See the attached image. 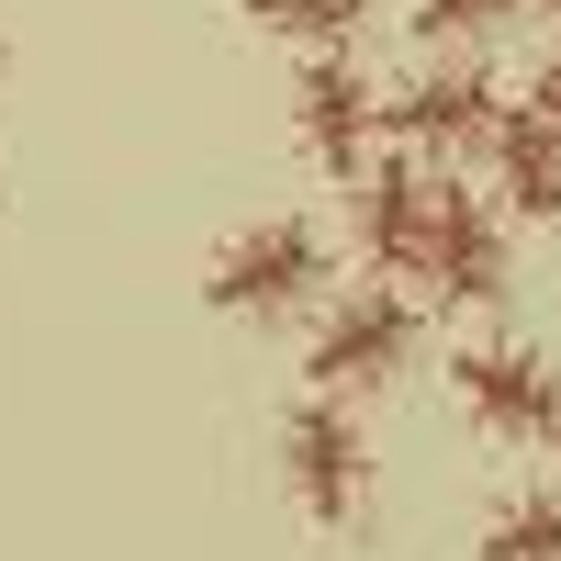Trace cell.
I'll return each mask as SVG.
<instances>
[{"label": "cell", "instance_id": "9", "mask_svg": "<svg viewBox=\"0 0 561 561\" xmlns=\"http://www.w3.org/2000/svg\"><path fill=\"white\" fill-rule=\"evenodd\" d=\"M494 203L517 225H561V124L539 102H505L494 124Z\"/></svg>", "mask_w": 561, "mask_h": 561}, {"label": "cell", "instance_id": "1", "mask_svg": "<svg viewBox=\"0 0 561 561\" xmlns=\"http://www.w3.org/2000/svg\"><path fill=\"white\" fill-rule=\"evenodd\" d=\"M314 280H325V237H314L304 214H270V225H248V237L214 248L203 304L214 314H248V325H280L293 304H314Z\"/></svg>", "mask_w": 561, "mask_h": 561}, {"label": "cell", "instance_id": "11", "mask_svg": "<svg viewBox=\"0 0 561 561\" xmlns=\"http://www.w3.org/2000/svg\"><path fill=\"white\" fill-rule=\"evenodd\" d=\"M248 23L280 34V45H348L370 23V0H248Z\"/></svg>", "mask_w": 561, "mask_h": 561}, {"label": "cell", "instance_id": "7", "mask_svg": "<svg viewBox=\"0 0 561 561\" xmlns=\"http://www.w3.org/2000/svg\"><path fill=\"white\" fill-rule=\"evenodd\" d=\"M427 214H438V180L415 169V158L359 169V192H348V237H359L370 280H415V259H427Z\"/></svg>", "mask_w": 561, "mask_h": 561}, {"label": "cell", "instance_id": "2", "mask_svg": "<svg viewBox=\"0 0 561 561\" xmlns=\"http://www.w3.org/2000/svg\"><path fill=\"white\" fill-rule=\"evenodd\" d=\"M280 483H293V505L314 528H348L370 505V438H359L348 393H304L280 415Z\"/></svg>", "mask_w": 561, "mask_h": 561}, {"label": "cell", "instance_id": "8", "mask_svg": "<svg viewBox=\"0 0 561 561\" xmlns=\"http://www.w3.org/2000/svg\"><path fill=\"white\" fill-rule=\"evenodd\" d=\"M382 124L404 135L415 158H494L505 102H494V79H483V68H427L404 102H382Z\"/></svg>", "mask_w": 561, "mask_h": 561}, {"label": "cell", "instance_id": "12", "mask_svg": "<svg viewBox=\"0 0 561 561\" xmlns=\"http://www.w3.org/2000/svg\"><path fill=\"white\" fill-rule=\"evenodd\" d=\"M528 0H415V34H438V45H483V34H505Z\"/></svg>", "mask_w": 561, "mask_h": 561}, {"label": "cell", "instance_id": "3", "mask_svg": "<svg viewBox=\"0 0 561 561\" xmlns=\"http://www.w3.org/2000/svg\"><path fill=\"white\" fill-rule=\"evenodd\" d=\"M293 135H304V158H314L325 180H359V169H370L382 90H370V68L348 57V45H314V68L293 79Z\"/></svg>", "mask_w": 561, "mask_h": 561}, {"label": "cell", "instance_id": "10", "mask_svg": "<svg viewBox=\"0 0 561 561\" xmlns=\"http://www.w3.org/2000/svg\"><path fill=\"white\" fill-rule=\"evenodd\" d=\"M483 561H561V483H539V494L505 505V517L483 528Z\"/></svg>", "mask_w": 561, "mask_h": 561}, {"label": "cell", "instance_id": "13", "mask_svg": "<svg viewBox=\"0 0 561 561\" xmlns=\"http://www.w3.org/2000/svg\"><path fill=\"white\" fill-rule=\"evenodd\" d=\"M528 102H539V113H550V124H561V57H550V68H539V79H528Z\"/></svg>", "mask_w": 561, "mask_h": 561}, {"label": "cell", "instance_id": "6", "mask_svg": "<svg viewBox=\"0 0 561 561\" xmlns=\"http://www.w3.org/2000/svg\"><path fill=\"white\" fill-rule=\"evenodd\" d=\"M415 280H427L438 304H460V314H472V304H505V280H517V270H505V214H494L483 192H449V180H438Z\"/></svg>", "mask_w": 561, "mask_h": 561}, {"label": "cell", "instance_id": "4", "mask_svg": "<svg viewBox=\"0 0 561 561\" xmlns=\"http://www.w3.org/2000/svg\"><path fill=\"white\" fill-rule=\"evenodd\" d=\"M449 382H460V415L483 438H505V449H550L561 438V370L539 348H460Z\"/></svg>", "mask_w": 561, "mask_h": 561}, {"label": "cell", "instance_id": "14", "mask_svg": "<svg viewBox=\"0 0 561 561\" xmlns=\"http://www.w3.org/2000/svg\"><path fill=\"white\" fill-rule=\"evenodd\" d=\"M528 12H539V23H561V0H528Z\"/></svg>", "mask_w": 561, "mask_h": 561}, {"label": "cell", "instance_id": "5", "mask_svg": "<svg viewBox=\"0 0 561 561\" xmlns=\"http://www.w3.org/2000/svg\"><path fill=\"white\" fill-rule=\"evenodd\" d=\"M415 359V304L404 293H348L337 314L314 325V393H382L393 370Z\"/></svg>", "mask_w": 561, "mask_h": 561}]
</instances>
